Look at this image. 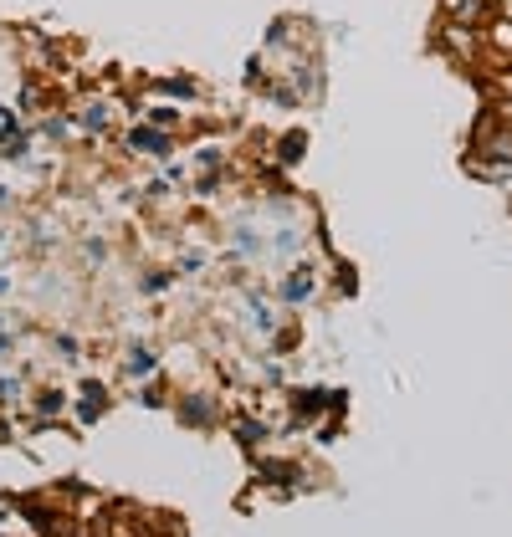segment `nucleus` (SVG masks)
<instances>
[{"instance_id":"obj_1","label":"nucleus","mask_w":512,"mask_h":537,"mask_svg":"<svg viewBox=\"0 0 512 537\" xmlns=\"http://www.w3.org/2000/svg\"><path fill=\"white\" fill-rule=\"evenodd\" d=\"M446 11H451L456 21H472V16L482 11V0H446Z\"/></svg>"},{"instance_id":"obj_2","label":"nucleus","mask_w":512,"mask_h":537,"mask_svg":"<svg viewBox=\"0 0 512 537\" xmlns=\"http://www.w3.org/2000/svg\"><path fill=\"white\" fill-rule=\"evenodd\" d=\"M492 149H502V154H512V133H507V139H497Z\"/></svg>"},{"instance_id":"obj_3","label":"nucleus","mask_w":512,"mask_h":537,"mask_svg":"<svg viewBox=\"0 0 512 537\" xmlns=\"http://www.w3.org/2000/svg\"><path fill=\"white\" fill-rule=\"evenodd\" d=\"M502 6H507V16H512V0H502Z\"/></svg>"}]
</instances>
